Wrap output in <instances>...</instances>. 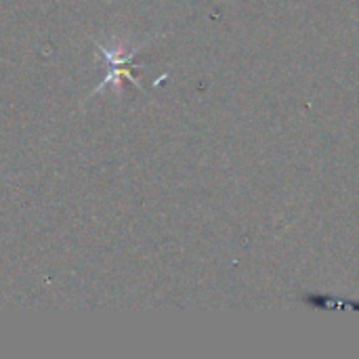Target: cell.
<instances>
[{"mask_svg":"<svg viewBox=\"0 0 359 359\" xmlns=\"http://www.w3.org/2000/svg\"><path fill=\"white\" fill-rule=\"evenodd\" d=\"M97 48H99L101 57L107 63V74H105V78L101 80V84L97 86L95 93H101L107 86H114L116 90H120L124 80L133 82L141 90V84H139V69H141V65L135 61L137 48H126V46L109 48V46L99 44V42H97Z\"/></svg>","mask_w":359,"mask_h":359,"instance_id":"1","label":"cell"}]
</instances>
